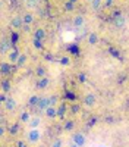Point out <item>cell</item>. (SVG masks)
I'll use <instances>...</instances> for the list:
<instances>
[{
  "mask_svg": "<svg viewBox=\"0 0 129 147\" xmlns=\"http://www.w3.org/2000/svg\"><path fill=\"white\" fill-rule=\"evenodd\" d=\"M45 115L49 118H56V107L54 106H49L45 109Z\"/></svg>",
  "mask_w": 129,
  "mask_h": 147,
  "instance_id": "4fadbf2b",
  "label": "cell"
},
{
  "mask_svg": "<svg viewBox=\"0 0 129 147\" xmlns=\"http://www.w3.org/2000/svg\"><path fill=\"white\" fill-rule=\"evenodd\" d=\"M72 109H74V112H78V110H79V106H74Z\"/></svg>",
  "mask_w": 129,
  "mask_h": 147,
  "instance_id": "d590c367",
  "label": "cell"
},
{
  "mask_svg": "<svg viewBox=\"0 0 129 147\" xmlns=\"http://www.w3.org/2000/svg\"><path fill=\"white\" fill-rule=\"evenodd\" d=\"M85 141H87L85 136H84V134H81V132H76V134H74V136H72V143L76 144L78 147H82V146L85 144Z\"/></svg>",
  "mask_w": 129,
  "mask_h": 147,
  "instance_id": "7a4b0ae2",
  "label": "cell"
},
{
  "mask_svg": "<svg viewBox=\"0 0 129 147\" xmlns=\"http://www.w3.org/2000/svg\"><path fill=\"white\" fill-rule=\"evenodd\" d=\"M72 127H74V124H72V122H68V124H66V129H72Z\"/></svg>",
  "mask_w": 129,
  "mask_h": 147,
  "instance_id": "1f68e13d",
  "label": "cell"
},
{
  "mask_svg": "<svg viewBox=\"0 0 129 147\" xmlns=\"http://www.w3.org/2000/svg\"><path fill=\"white\" fill-rule=\"evenodd\" d=\"M84 16L82 15H78V16H75V19H74V27L75 28H82L84 27Z\"/></svg>",
  "mask_w": 129,
  "mask_h": 147,
  "instance_id": "8992f818",
  "label": "cell"
},
{
  "mask_svg": "<svg viewBox=\"0 0 129 147\" xmlns=\"http://www.w3.org/2000/svg\"><path fill=\"white\" fill-rule=\"evenodd\" d=\"M51 147H63V140L62 138H56L51 144Z\"/></svg>",
  "mask_w": 129,
  "mask_h": 147,
  "instance_id": "44dd1931",
  "label": "cell"
},
{
  "mask_svg": "<svg viewBox=\"0 0 129 147\" xmlns=\"http://www.w3.org/2000/svg\"><path fill=\"white\" fill-rule=\"evenodd\" d=\"M0 136H3V128H0Z\"/></svg>",
  "mask_w": 129,
  "mask_h": 147,
  "instance_id": "74e56055",
  "label": "cell"
},
{
  "mask_svg": "<svg viewBox=\"0 0 129 147\" xmlns=\"http://www.w3.org/2000/svg\"><path fill=\"white\" fill-rule=\"evenodd\" d=\"M19 50H18V49H13V50H12L10 53H9V60H10V62H16V59L19 57Z\"/></svg>",
  "mask_w": 129,
  "mask_h": 147,
  "instance_id": "8fae6325",
  "label": "cell"
},
{
  "mask_svg": "<svg viewBox=\"0 0 129 147\" xmlns=\"http://www.w3.org/2000/svg\"><path fill=\"white\" fill-rule=\"evenodd\" d=\"M6 99H7V97H6L5 94H0V102H5Z\"/></svg>",
  "mask_w": 129,
  "mask_h": 147,
  "instance_id": "d6a6232c",
  "label": "cell"
},
{
  "mask_svg": "<svg viewBox=\"0 0 129 147\" xmlns=\"http://www.w3.org/2000/svg\"><path fill=\"white\" fill-rule=\"evenodd\" d=\"M29 118H31V116H29V113H27V112L21 115V121H22V122H28Z\"/></svg>",
  "mask_w": 129,
  "mask_h": 147,
  "instance_id": "d4e9b609",
  "label": "cell"
},
{
  "mask_svg": "<svg viewBox=\"0 0 129 147\" xmlns=\"http://www.w3.org/2000/svg\"><path fill=\"white\" fill-rule=\"evenodd\" d=\"M97 41H98V37H97V34H96V32H91V34L88 35V43H90L91 46H94Z\"/></svg>",
  "mask_w": 129,
  "mask_h": 147,
  "instance_id": "5bb4252c",
  "label": "cell"
},
{
  "mask_svg": "<svg viewBox=\"0 0 129 147\" xmlns=\"http://www.w3.org/2000/svg\"><path fill=\"white\" fill-rule=\"evenodd\" d=\"M28 124H29V127H31V128H38V127H40V124H41V119H40L38 116H34V118H29V121H28Z\"/></svg>",
  "mask_w": 129,
  "mask_h": 147,
  "instance_id": "52a82bcc",
  "label": "cell"
},
{
  "mask_svg": "<svg viewBox=\"0 0 129 147\" xmlns=\"http://www.w3.org/2000/svg\"><path fill=\"white\" fill-rule=\"evenodd\" d=\"M10 47H12V43H10V40H7V38H3L2 41H0V52H2V53H6V52H9V50H10Z\"/></svg>",
  "mask_w": 129,
  "mask_h": 147,
  "instance_id": "3957f363",
  "label": "cell"
},
{
  "mask_svg": "<svg viewBox=\"0 0 129 147\" xmlns=\"http://www.w3.org/2000/svg\"><path fill=\"white\" fill-rule=\"evenodd\" d=\"M0 7H2V0H0Z\"/></svg>",
  "mask_w": 129,
  "mask_h": 147,
  "instance_id": "60d3db41",
  "label": "cell"
},
{
  "mask_svg": "<svg viewBox=\"0 0 129 147\" xmlns=\"http://www.w3.org/2000/svg\"><path fill=\"white\" fill-rule=\"evenodd\" d=\"M34 46H35V47H38V49H41V47H43V46H41V40L34 38Z\"/></svg>",
  "mask_w": 129,
  "mask_h": 147,
  "instance_id": "83f0119b",
  "label": "cell"
},
{
  "mask_svg": "<svg viewBox=\"0 0 129 147\" xmlns=\"http://www.w3.org/2000/svg\"><path fill=\"white\" fill-rule=\"evenodd\" d=\"M63 37H65V41H74L75 40V34L70 32V31H66L63 34Z\"/></svg>",
  "mask_w": 129,
  "mask_h": 147,
  "instance_id": "e0dca14e",
  "label": "cell"
},
{
  "mask_svg": "<svg viewBox=\"0 0 129 147\" xmlns=\"http://www.w3.org/2000/svg\"><path fill=\"white\" fill-rule=\"evenodd\" d=\"M65 109H66V107H65L63 105L59 107V109H56V116H63V115H65Z\"/></svg>",
  "mask_w": 129,
  "mask_h": 147,
  "instance_id": "7402d4cb",
  "label": "cell"
},
{
  "mask_svg": "<svg viewBox=\"0 0 129 147\" xmlns=\"http://www.w3.org/2000/svg\"><path fill=\"white\" fill-rule=\"evenodd\" d=\"M37 74H38V77H44V75H45L43 68H38V69H37Z\"/></svg>",
  "mask_w": 129,
  "mask_h": 147,
  "instance_id": "f1b7e54d",
  "label": "cell"
},
{
  "mask_svg": "<svg viewBox=\"0 0 129 147\" xmlns=\"http://www.w3.org/2000/svg\"><path fill=\"white\" fill-rule=\"evenodd\" d=\"M22 25H23V22H22L21 16H15L13 19H12V27H13V28H21Z\"/></svg>",
  "mask_w": 129,
  "mask_h": 147,
  "instance_id": "30bf717a",
  "label": "cell"
},
{
  "mask_svg": "<svg viewBox=\"0 0 129 147\" xmlns=\"http://www.w3.org/2000/svg\"><path fill=\"white\" fill-rule=\"evenodd\" d=\"M41 138V131L38 128H31V131L28 132V140L31 143H38Z\"/></svg>",
  "mask_w": 129,
  "mask_h": 147,
  "instance_id": "6da1fadb",
  "label": "cell"
},
{
  "mask_svg": "<svg viewBox=\"0 0 129 147\" xmlns=\"http://www.w3.org/2000/svg\"><path fill=\"white\" fill-rule=\"evenodd\" d=\"M69 2H70V3H75V2H76V0H69Z\"/></svg>",
  "mask_w": 129,
  "mask_h": 147,
  "instance_id": "ab89813d",
  "label": "cell"
},
{
  "mask_svg": "<svg viewBox=\"0 0 129 147\" xmlns=\"http://www.w3.org/2000/svg\"><path fill=\"white\" fill-rule=\"evenodd\" d=\"M90 2H91V0H90Z\"/></svg>",
  "mask_w": 129,
  "mask_h": 147,
  "instance_id": "b9f144b4",
  "label": "cell"
},
{
  "mask_svg": "<svg viewBox=\"0 0 129 147\" xmlns=\"http://www.w3.org/2000/svg\"><path fill=\"white\" fill-rule=\"evenodd\" d=\"M101 0H91V6H92V9H96V10H98V9H101Z\"/></svg>",
  "mask_w": 129,
  "mask_h": 147,
  "instance_id": "d6986e66",
  "label": "cell"
},
{
  "mask_svg": "<svg viewBox=\"0 0 129 147\" xmlns=\"http://www.w3.org/2000/svg\"><path fill=\"white\" fill-rule=\"evenodd\" d=\"M3 88H5V91H7V90L10 88V87H9V82H7V81H5V82H3Z\"/></svg>",
  "mask_w": 129,
  "mask_h": 147,
  "instance_id": "4dcf8cb0",
  "label": "cell"
},
{
  "mask_svg": "<svg viewBox=\"0 0 129 147\" xmlns=\"http://www.w3.org/2000/svg\"><path fill=\"white\" fill-rule=\"evenodd\" d=\"M69 147H78V146H76V144H74V143H72V144H70V146H69Z\"/></svg>",
  "mask_w": 129,
  "mask_h": 147,
  "instance_id": "f35d334b",
  "label": "cell"
},
{
  "mask_svg": "<svg viewBox=\"0 0 129 147\" xmlns=\"http://www.w3.org/2000/svg\"><path fill=\"white\" fill-rule=\"evenodd\" d=\"M106 6H110V5H113V0H106V3H104Z\"/></svg>",
  "mask_w": 129,
  "mask_h": 147,
  "instance_id": "836d02e7",
  "label": "cell"
},
{
  "mask_svg": "<svg viewBox=\"0 0 129 147\" xmlns=\"http://www.w3.org/2000/svg\"><path fill=\"white\" fill-rule=\"evenodd\" d=\"M32 21H34L32 13H25V15L22 16V22L25 24V25H29V24H32Z\"/></svg>",
  "mask_w": 129,
  "mask_h": 147,
  "instance_id": "7c38bea8",
  "label": "cell"
},
{
  "mask_svg": "<svg viewBox=\"0 0 129 147\" xmlns=\"http://www.w3.org/2000/svg\"><path fill=\"white\" fill-rule=\"evenodd\" d=\"M18 147H27V146H25V144H23V143L21 141V143H18Z\"/></svg>",
  "mask_w": 129,
  "mask_h": 147,
  "instance_id": "8d00e7d4",
  "label": "cell"
},
{
  "mask_svg": "<svg viewBox=\"0 0 129 147\" xmlns=\"http://www.w3.org/2000/svg\"><path fill=\"white\" fill-rule=\"evenodd\" d=\"M38 99H40L38 96H31V99H29V105H31V106H35V105H37V102H38Z\"/></svg>",
  "mask_w": 129,
  "mask_h": 147,
  "instance_id": "603a6c76",
  "label": "cell"
},
{
  "mask_svg": "<svg viewBox=\"0 0 129 147\" xmlns=\"http://www.w3.org/2000/svg\"><path fill=\"white\" fill-rule=\"evenodd\" d=\"M0 71H2L3 74H7V72L10 71V66H9L7 63H3V65H2V68H0Z\"/></svg>",
  "mask_w": 129,
  "mask_h": 147,
  "instance_id": "cb8c5ba5",
  "label": "cell"
},
{
  "mask_svg": "<svg viewBox=\"0 0 129 147\" xmlns=\"http://www.w3.org/2000/svg\"><path fill=\"white\" fill-rule=\"evenodd\" d=\"M47 85H49V78H47V77H41V80L37 82V87H38L40 90H44Z\"/></svg>",
  "mask_w": 129,
  "mask_h": 147,
  "instance_id": "9c48e42d",
  "label": "cell"
},
{
  "mask_svg": "<svg viewBox=\"0 0 129 147\" xmlns=\"http://www.w3.org/2000/svg\"><path fill=\"white\" fill-rule=\"evenodd\" d=\"M25 62H27V56L25 55H19V57L16 59V65L18 66H23V65H25Z\"/></svg>",
  "mask_w": 129,
  "mask_h": 147,
  "instance_id": "2e32d148",
  "label": "cell"
},
{
  "mask_svg": "<svg viewBox=\"0 0 129 147\" xmlns=\"http://www.w3.org/2000/svg\"><path fill=\"white\" fill-rule=\"evenodd\" d=\"M5 107H6L7 110L15 109V107H16V100H15V99H12V97H7V99L5 100Z\"/></svg>",
  "mask_w": 129,
  "mask_h": 147,
  "instance_id": "5b68a950",
  "label": "cell"
},
{
  "mask_svg": "<svg viewBox=\"0 0 129 147\" xmlns=\"http://www.w3.org/2000/svg\"><path fill=\"white\" fill-rule=\"evenodd\" d=\"M35 107H37L38 110H45L47 107H49L47 106V97H40L37 105H35Z\"/></svg>",
  "mask_w": 129,
  "mask_h": 147,
  "instance_id": "277c9868",
  "label": "cell"
},
{
  "mask_svg": "<svg viewBox=\"0 0 129 147\" xmlns=\"http://www.w3.org/2000/svg\"><path fill=\"white\" fill-rule=\"evenodd\" d=\"M84 103H85L87 106H94V105H96V96H94V94H88V96H85Z\"/></svg>",
  "mask_w": 129,
  "mask_h": 147,
  "instance_id": "ba28073f",
  "label": "cell"
},
{
  "mask_svg": "<svg viewBox=\"0 0 129 147\" xmlns=\"http://www.w3.org/2000/svg\"><path fill=\"white\" fill-rule=\"evenodd\" d=\"M44 35H45L44 30H37V31H35V38H37V40H43Z\"/></svg>",
  "mask_w": 129,
  "mask_h": 147,
  "instance_id": "ffe728a7",
  "label": "cell"
},
{
  "mask_svg": "<svg viewBox=\"0 0 129 147\" xmlns=\"http://www.w3.org/2000/svg\"><path fill=\"white\" fill-rule=\"evenodd\" d=\"M56 103H57V97H56V96L47 97V106H54Z\"/></svg>",
  "mask_w": 129,
  "mask_h": 147,
  "instance_id": "ac0fdd59",
  "label": "cell"
},
{
  "mask_svg": "<svg viewBox=\"0 0 129 147\" xmlns=\"http://www.w3.org/2000/svg\"><path fill=\"white\" fill-rule=\"evenodd\" d=\"M66 9H68V10H70V9H74V3H70V2H68V3H66Z\"/></svg>",
  "mask_w": 129,
  "mask_h": 147,
  "instance_id": "f546056e",
  "label": "cell"
},
{
  "mask_svg": "<svg viewBox=\"0 0 129 147\" xmlns=\"http://www.w3.org/2000/svg\"><path fill=\"white\" fill-rule=\"evenodd\" d=\"M60 63H62L63 66H68V65H69V59H68V57H62V59H60Z\"/></svg>",
  "mask_w": 129,
  "mask_h": 147,
  "instance_id": "4316f807",
  "label": "cell"
},
{
  "mask_svg": "<svg viewBox=\"0 0 129 147\" xmlns=\"http://www.w3.org/2000/svg\"><path fill=\"white\" fill-rule=\"evenodd\" d=\"M123 16L120 13H116V18H114V24H116V27H122L123 25Z\"/></svg>",
  "mask_w": 129,
  "mask_h": 147,
  "instance_id": "9a60e30c",
  "label": "cell"
},
{
  "mask_svg": "<svg viewBox=\"0 0 129 147\" xmlns=\"http://www.w3.org/2000/svg\"><path fill=\"white\" fill-rule=\"evenodd\" d=\"M37 3H38V0H27V5L29 7H35V6H37Z\"/></svg>",
  "mask_w": 129,
  "mask_h": 147,
  "instance_id": "484cf974",
  "label": "cell"
},
{
  "mask_svg": "<svg viewBox=\"0 0 129 147\" xmlns=\"http://www.w3.org/2000/svg\"><path fill=\"white\" fill-rule=\"evenodd\" d=\"M79 80H81V81H85V80H87V77L84 75V74H81V75H79Z\"/></svg>",
  "mask_w": 129,
  "mask_h": 147,
  "instance_id": "e575fe53",
  "label": "cell"
}]
</instances>
